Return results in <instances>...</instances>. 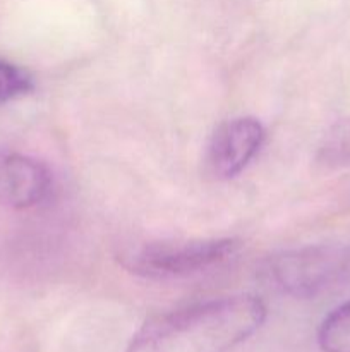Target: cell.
<instances>
[{
	"label": "cell",
	"instance_id": "obj_1",
	"mask_svg": "<svg viewBox=\"0 0 350 352\" xmlns=\"http://www.w3.org/2000/svg\"><path fill=\"white\" fill-rule=\"evenodd\" d=\"M266 306L250 294L225 296L144 322L126 352H229L253 337Z\"/></svg>",
	"mask_w": 350,
	"mask_h": 352
},
{
	"label": "cell",
	"instance_id": "obj_2",
	"mask_svg": "<svg viewBox=\"0 0 350 352\" xmlns=\"http://www.w3.org/2000/svg\"><path fill=\"white\" fill-rule=\"evenodd\" d=\"M240 248L242 241L235 237L150 241L124 248L119 253V263L129 274L161 280L218 267L235 256Z\"/></svg>",
	"mask_w": 350,
	"mask_h": 352
},
{
	"label": "cell",
	"instance_id": "obj_3",
	"mask_svg": "<svg viewBox=\"0 0 350 352\" xmlns=\"http://www.w3.org/2000/svg\"><path fill=\"white\" fill-rule=\"evenodd\" d=\"M270 275L288 294L314 296L350 275V248L311 246L271 261Z\"/></svg>",
	"mask_w": 350,
	"mask_h": 352
},
{
	"label": "cell",
	"instance_id": "obj_4",
	"mask_svg": "<svg viewBox=\"0 0 350 352\" xmlns=\"http://www.w3.org/2000/svg\"><path fill=\"white\" fill-rule=\"evenodd\" d=\"M264 136L263 124L254 117H235L220 124L206 146L208 174L222 181L239 175L259 153Z\"/></svg>",
	"mask_w": 350,
	"mask_h": 352
},
{
	"label": "cell",
	"instance_id": "obj_5",
	"mask_svg": "<svg viewBox=\"0 0 350 352\" xmlns=\"http://www.w3.org/2000/svg\"><path fill=\"white\" fill-rule=\"evenodd\" d=\"M51 172L43 162L0 148V203L10 208H31L48 198Z\"/></svg>",
	"mask_w": 350,
	"mask_h": 352
},
{
	"label": "cell",
	"instance_id": "obj_6",
	"mask_svg": "<svg viewBox=\"0 0 350 352\" xmlns=\"http://www.w3.org/2000/svg\"><path fill=\"white\" fill-rule=\"evenodd\" d=\"M318 344L323 352H350V301L325 316L318 329Z\"/></svg>",
	"mask_w": 350,
	"mask_h": 352
},
{
	"label": "cell",
	"instance_id": "obj_7",
	"mask_svg": "<svg viewBox=\"0 0 350 352\" xmlns=\"http://www.w3.org/2000/svg\"><path fill=\"white\" fill-rule=\"evenodd\" d=\"M321 160L326 164H350V119L336 124L321 144Z\"/></svg>",
	"mask_w": 350,
	"mask_h": 352
},
{
	"label": "cell",
	"instance_id": "obj_8",
	"mask_svg": "<svg viewBox=\"0 0 350 352\" xmlns=\"http://www.w3.org/2000/svg\"><path fill=\"white\" fill-rule=\"evenodd\" d=\"M33 89V79L17 65L0 60V105L26 95Z\"/></svg>",
	"mask_w": 350,
	"mask_h": 352
}]
</instances>
